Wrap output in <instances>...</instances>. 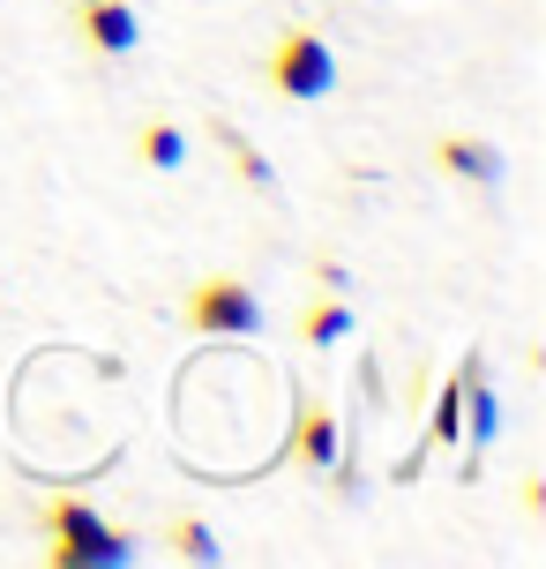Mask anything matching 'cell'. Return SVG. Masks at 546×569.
Masks as SVG:
<instances>
[{"label":"cell","mask_w":546,"mask_h":569,"mask_svg":"<svg viewBox=\"0 0 546 569\" xmlns=\"http://www.w3.org/2000/svg\"><path fill=\"white\" fill-rule=\"evenodd\" d=\"M165 547L188 555V562H218V555H225V547L210 540V525H202V517H173V525H165Z\"/></svg>","instance_id":"9c48e42d"},{"label":"cell","mask_w":546,"mask_h":569,"mask_svg":"<svg viewBox=\"0 0 546 569\" xmlns=\"http://www.w3.org/2000/svg\"><path fill=\"white\" fill-rule=\"evenodd\" d=\"M330 83H337V53H330L322 30H285L270 46V90L277 98L307 106V98H330Z\"/></svg>","instance_id":"7a4b0ae2"},{"label":"cell","mask_w":546,"mask_h":569,"mask_svg":"<svg viewBox=\"0 0 546 569\" xmlns=\"http://www.w3.org/2000/svg\"><path fill=\"white\" fill-rule=\"evenodd\" d=\"M292 450L307 457V465H337V412L330 405H300V427H292Z\"/></svg>","instance_id":"8992f818"},{"label":"cell","mask_w":546,"mask_h":569,"mask_svg":"<svg viewBox=\"0 0 546 569\" xmlns=\"http://www.w3.org/2000/svg\"><path fill=\"white\" fill-rule=\"evenodd\" d=\"M434 166L457 172V180H494V172H502V150L479 142V136H442L434 142Z\"/></svg>","instance_id":"5b68a950"},{"label":"cell","mask_w":546,"mask_h":569,"mask_svg":"<svg viewBox=\"0 0 546 569\" xmlns=\"http://www.w3.org/2000/svg\"><path fill=\"white\" fill-rule=\"evenodd\" d=\"M457 435H464V382H449L434 405V442H457Z\"/></svg>","instance_id":"8fae6325"},{"label":"cell","mask_w":546,"mask_h":569,"mask_svg":"<svg viewBox=\"0 0 546 569\" xmlns=\"http://www.w3.org/2000/svg\"><path fill=\"white\" fill-rule=\"evenodd\" d=\"M75 30H83L90 53H128V46L143 38V23H135L128 0H75Z\"/></svg>","instance_id":"277c9868"},{"label":"cell","mask_w":546,"mask_h":569,"mask_svg":"<svg viewBox=\"0 0 546 569\" xmlns=\"http://www.w3.org/2000/svg\"><path fill=\"white\" fill-rule=\"evenodd\" d=\"M315 278L330 284V292H345V262H337V256H315Z\"/></svg>","instance_id":"7c38bea8"},{"label":"cell","mask_w":546,"mask_h":569,"mask_svg":"<svg viewBox=\"0 0 546 569\" xmlns=\"http://www.w3.org/2000/svg\"><path fill=\"white\" fill-rule=\"evenodd\" d=\"M218 142L232 150V166H240V180H255V188H270V180H277V172H270V158H262L255 142H247L240 128H232V120H218Z\"/></svg>","instance_id":"30bf717a"},{"label":"cell","mask_w":546,"mask_h":569,"mask_svg":"<svg viewBox=\"0 0 546 569\" xmlns=\"http://www.w3.org/2000/svg\"><path fill=\"white\" fill-rule=\"evenodd\" d=\"M292 330H300V345H337L352 330V308H345V300H315V308H300Z\"/></svg>","instance_id":"ba28073f"},{"label":"cell","mask_w":546,"mask_h":569,"mask_svg":"<svg viewBox=\"0 0 546 569\" xmlns=\"http://www.w3.org/2000/svg\"><path fill=\"white\" fill-rule=\"evenodd\" d=\"M188 330H195V338H255L262 300L240 278H202L195 292H188Z\"/></svg>","instance_id":"3957f363"},{"label":"cell","mask_w":546,"mask_h":569,"mask_svg":"<svg viewBox=\"0 0 546 569\" xmlns=\"http://www.w3.org/2000/svg\"><path fill=\"white\" fill-rule=\"evenodd\" d=\"M38 525L53 532V540H46V562H53V569H113V562L135 555V540L113 532L83 495H53V502L38 510Z\"/></svg>","instance_id":"6da1fadb"},{"label":"cell","mask_w":546,"mask_h":569,"mask_svg":"<svg viewBox=\"0 0 546 569\" xmlns=\"http://www.w3.org/2000/svg\"><path fill=\"white\" fill-rule=\"evenodd\" d=\"M135 158H143L150 172H173L180 158H188V136H180L173 120H150V128H135Z\"/></svg>","instance_id":"52a82bcc"}]
</instances>
